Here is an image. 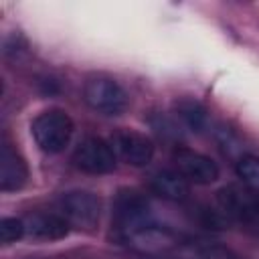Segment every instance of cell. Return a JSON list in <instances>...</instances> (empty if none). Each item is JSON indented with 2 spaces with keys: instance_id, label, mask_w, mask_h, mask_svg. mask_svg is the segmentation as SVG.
<instances>
[{
  "instance_id": "obj_1",
  "label": "cell",
  "mask_w": 259,
  "mask_h": 259,
  "mask_svg": "<svg viewBox=\"0 0 259 259\" xmlns=\"http://www.w3.org/2000/svg\"><path fill=\"white\" fill-rule=\"evenodd\" d=\"M32 136L36 140V146L47 154H59L63 152L73 136V119L63 109H47L38 113L30 125Z\"/></svg>"
},
{
  "instance_id": "obj_2",
  "label": "cell",
  "mask_w": 259,
  "mask_h": 259,
  "mask_svg": "<svg viewBox=\"0 0 259 259\" xmlns=\"http://www.w3.org/2000/svg\"><path fill=\"white\" fill-rule=\"evenodd\" d=\"M83 99L91 109L103 115H119L130 103L125 89L115 79L105 75H95L85 81Z\"/></svg>"
},
{
  "instance_id": "obj_3",
  "label": "cell",
  "mask_w": 259,
  "mask_h": 259,
  "mask_svg": "<svg viewBox=\"0 0 259 259\" xmlns=\"http://www.w3.org/2000/svg\"><path fill=\"white\" fill-rule=\"evenodd\" d=\"M150 204L148 200L132 188H121L113 200V227L119 237L125 239L146 223H150Z\"/></svg>"
},
{
  "instance_id": "obj_4",
  "label": "cell",
  "mask_w": 259,
  "mask_h": 259,
  "mask_svg": "<svg viewBox=\"0 0 259 259\" xmlns=\"http://www.w3.org/2000/svg\"><path fill=\"white\" fill-rule=\"evenodd\" d=\"M99 212L101 200L89 190H71L59 200V214H63L69 225L79 229H93L99 221Z\"/></svg>"
},
{
  "instance_id": "obj_5",
  "label": "cell",
  "mask_w": 259,
  "mask_h": 259,
  "mask_svg": "<svg viewBox=\"0 0 259 259\" xmlns=\"http://www.w3.org/2000/svg\"><path fill=\"white\" fill-rule=\"evenodd\" d=\"M115 160L117 156L111 144L95 136L85 138L75 148V154H73L75 166L87 174H107L115 168Z\"/></svg>"
},
{
  "instance_id": "obj_6",
  "label": "cell",
  "mask_w": 259,
  "mask_h": 259,
  "mask_svg": "<svg viewBox=\"0 0 259 259\" xmlns=\"http://www.w3.org/2000/svg\"><path fill=\"white\" fill-rule=\"evenodd\" d=\"M221 210L225 217H231L241 223H257L259 221V196L251 192L245 184H229L217 194Z\"/></svg>"
},
{
  "instance_id": "obj_7",
  "label": "cell",
  "mask_w": 259,
  "mask_h": 259,
  "mask_svg": "<svg viewBox=\"0 0 259 259\" xmlns=\"http://www.w3.org/2000/svg\"><path fill=\"white\" fill-rule=\"evenodd\" d=\"M111 148L115 156H119L125 164L142 168L152 162L154 158V142L140 132L134 130H119L111 136Z\"/></svg>"
},
{
  "instance_id": "obj_8",
  "label": "cell",
  "mask_w": 259,
  "mask_h": 259,
  "mask_svg": "<svg viewBox=\"0 0 259 259\" xmlns=\"http://www.w3.org/2000/svg\"><path fill=\"white\" fill-rule=\"evenodd\" d=\"M172 160H174L176 170L188 182H194V184H212L221 174L212 158L200 152H194L190 148H176Z\"/></svg>"
},
{
  "instance_id": "obj_9",
  "label": "cell",
  "mask_w": 259,
  "mask_h": 259,
  "mask_svg": "<svg viewBox=\"0 0 259 259\" xmlns=\"http://www.w3.org/2000/svg\"><path fill=\"white\" fill-rule=\"evenodd\" d=\"M26 180H28V168L24 158L8 144H4L0 150V190L2 192L20 190L26 184Z\"/></svg>"
},
{
  "instance_id": "obj_10",
  "label": "cell",
  "mask_w": 259,
  "mask_h": 259,
  "mask_svg": "<svg viewBox=\"0 0 259 259\" xmlns=\"http://www.w3.org/2000/svg\"><path fill=\"white\" fill-rule=\"evenodd\" d=\"M24 227H26V235L38 241H57L67 237L69 233V223L59 212H34L26 217Z\"/></svg>"
},
{
  "instance_id": "obj_11",
  "label": "cell",
  "mask_w": 259,
  "mask_h": 259,
  "mask_svg": "<svg viewBox=\"0 0 259 259\" xmlns=\"http://www.w3.org/2000/svg\"><path fill=\"white\" fill-rule=\"evenodd\" d=\"M152 190L166 200H184L190 192V182L178 170H160L150 178Z\"/></svg>"
},
{
  "instance_id": "obj_12",
  "label": "cell",
  "mask_w": 259,
  "mask_h": 259,
  "mask_svg": "<svg viewBox=\"0 0 259 259\" xmlns=\"http://www.w3.org/2000/svg\"><path fill=\"white\" fill-rule=\"evenodd\" d=\"M174 109L178 113V117L192 130V132H202L208 125V111L206 107L190 97H182L174 103Z\"/></svg>"
},
{
  "instance_id": "obj_13",
  "label": "cell",
  "mask_w": 259,
  "mask_h": 259,
  "mask_svg": "<svg viewBox=\"0 0 259 259\" xmlns=\"http://www.w3.org/2000/svg\"><path fill=\"white\" fill-rule=\"evenodd\" d=\"M237 174L243 180V184L259 196V158L243 156L237 164Z\"/></svg>"
},
{
  "instance_id": "obj_14",
  "label": "cell",
  "mask_w": 259,
  "mask_h": 259,
  "mask_svg": "<svg viewBox=\"0 0 259 259\" xmlns=\"http://www.w3.org/2000/svg\"><path fill=\"white\" fill-rule=\"evenodd\" d=\"M22 235H26V227L22 219H14V217H6L0 221V241L4 245L18 241Z\"/></svg>"
}]
</instances>
